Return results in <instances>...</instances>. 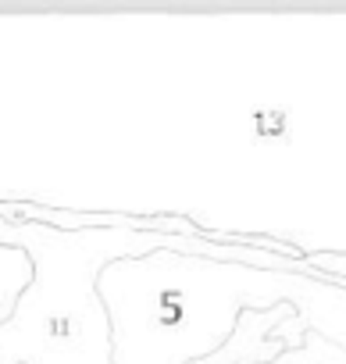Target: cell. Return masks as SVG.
Returning a JSON list of instances; mask_svg holds the SVG:
<instances>
[{
  "instance_id": "6da1fadb",
  "label": "cell",
  "mask_w": 346,
  "mask_h": 364,
  "mask_svg": "<svg viewBox=\"0 0 346 364\" xmlns=\"http://www.w3.org/2000/svg\"><path fill=\"white\" fill-rule=\"evenodd\" d=\"M36 268L33 257L22 247H8L0 243V325H8L26 296V289L33 286Z\"/></svg>"
}]
</instances>
